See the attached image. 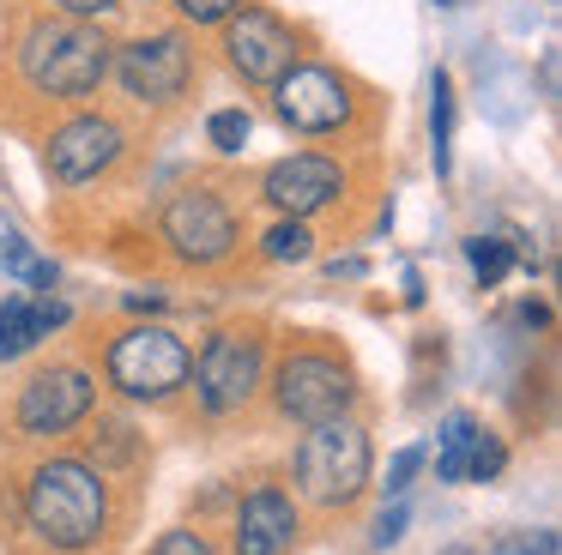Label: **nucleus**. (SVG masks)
Returning <instances> with one entry per match:
<instances>
[{
  "label": "nucleus",
  "instance_id": "f257e3e1",
  "mask_svg": "<svg viewBox=\"0 0 562 555\" xmlns=\"http://www.w3.org/2000/svg\"><path fill=\"white\" fill-rule=\"evenodd\" d=\"M103 483L91 465L79 458H49V465L31 471L25 483V519L43 543L55 550H91L103 537Z\"/></svg>",
  "mask_w": 562,
  "mask_h": 555
},
{
  "label": "nucleus",
  "instance_id": "f03ea898",
  "mask_svg": "<svg viewBox=\"0 0 562 555\" xmlns=\"http://www.w3.org/2000/svg\"><path fill=\"white\" fill-rule=\"evenodd\" d=\"M296 483H303V495L321 507L357 501L363 483H369V434L345 417L308 422L303 446H296Z\"/></svg>",
  "mask_w": 562,
  "mask_h": 555
},
{
  "label": "nucleus",
  "instance_id": "7ed1b4c3",
  "mask_svg": "<svg viewBox=\"0 0 562 555\" xmlns=\"http://www.w3.org/2000/svg\"><path fill=\"white\" fill-rule=\"evenodd\" d=\"M110 72V43L86 24H37L25 36V79L49 97H86Z\"/></svg>",
  "mask_w": 562,
  "mask_h": 555
},
{
  "label": "nucleus",
  "instance_id": "20e7f679",
  "mask_svg": "<svg viewBox=\"0 0 562 555\" xmlns=\"http://www.w3.org/2000/svg\"><path fill=\"white\" fill-rule=\"evenodd\" d=\"M194 356L188 344L170 332V326H134L110 344V381L122 386L127 398H164L188 381Z\"/></svg>",
  "mask_w": 562,
  "mask_h": 555
},
{
  "label": "nucleus",
  "instance_id": "39448f33",
  "mask_svg": "<svg viewBox=\"0 0 562 555\" xmlns=\"http://www.w3.org/2000/svg\"><path fill=\"white\" fill-rule=\"evenodd\" d=\"M194 386L206 410H236L248 405V393L260 386V344L243 332H218L194 362Z\"/></svg>",
  "mask_w": 562,
  "mask_h": 555
},
{
  "label": "nucleus",
  "instance_id": "423d86ee",
  "mask_svg": "<svg viewBox=\"0 0 562 555\" xmlns=\"http://www.w3.org/2000/svg\"><path fill=\"white\" fill-rule=\"evenodd\" d=\"M351 405V374L327 356H291L279 369V410L296 422H327L345 417Z\"/></svg>",
  "mask_w": 562,
  "mask_h": 555
},
{
  "label": "nucleus",
  "instance_id": "0eeeda50",
  "mask_svg": "<svg viewBox=\"0 0 562 555\" xmlns=\"http://www.w3.org/2000/svg\"><path fill=\"white\" fill-rule=\"evenodd\" d=\"M224 48H231V67L243 72V79H255V84H279L284 72H291V31L260 7H236L231 12Z\"/></svg>",
  "mask_w": 562,
  "mask_h": 555
},
{
  "label": "nucleus",
  "instance_id": "6e6552de",
  "mask_svg": "<svg viewBox=\"0 0 562 555\" xmlns=\"http://www.w3.org/2000/svg\"><path fill=\"white\" fill-rule=\"evenodd\" d=\"M115 72H122V84L139 103H170V97H182L194 60H188V48L176 43V36H139V43L122 48Z\"/></svg>",
  "mask_w": 562,
  "mask_h": 555
},
{
  "label": "nucleus",
  "instance_id": "1a4fd4ad",
  "mask_svg": "<svg viewBox=\"0 0 562 555\" xmlns=\"http://www.w3.org/2000/svg\"><path fill=\"white\" fill-rule=\"evenodd\" d=\"M164 236H170V248L182 253V260H224L236 241V217L224 212L212 193H182V200H170V212H164Z\"/></svg>",
  "mask_w": 562,
  "mask_h": 555
},
{
  "label": "nucleus",
  "instance_id": "9d476101",
  "mask_svg": "<svg viewBox=\"0 0 562 555\" xmlns=\"http://www.w3.org/2000/svg\"><path fill=\"white\" fill-rule=\"evenodd\" d=\"M279 115L296 133H333L351 115V97H345V84L327 67H296L279 79Z\"/></svg>",
  "mask_w": 562,
  "mask_h": 555
},
{
  "label": "nucleus",
  "instance_id": "9b49d317",
  "mask_svg": "<svg viewBox=\"0 0 562 555\" xmlns=\"http://www.w3.org/2000/svg\"><path fill=\"white\" fill-rule=\"evenodd\" d=\"M91 398L98 393H91V381L79 369H49L19 393V422H25L31 434H61L91 410Z\"/></svg>",
  "mask_w": 562,
  "mask_h": 555
},
{
  "label": "nucleus",
  "instance_id": "f8f14e48",
  "mask_svg": "<svg viewBox=\"0 0 562 555\" xmlns=\"http://www.w3.org/2000/svg\"><path fill=\"white\" fill-rule=\"evenodd\" d=\"M122 157V127L103 115H79L49 139V175L55 181H91L98 169H110Z\"/></svg>",
  "mask_w": 562,
  "mask_h": 555
},
{
  "label": "nucleus",
  "instance_id": "ddd939ff",
  "mask_svg": "<svg viewBox=\"0 0 562 555\" xmlns=\"http://www.w3.org/2000/svg\"><path fill=\"white\" fill-rule=\"evenodd\" d=\"M339 188H345V175H339V163L333 157H284V163H272L267 169V200L279 205V212H291V217H308V212H321L327 200H339Z\"/></svg>",
  "mask_w": 562,
  "mask_h": 555
},
{
  "label": "nucleus",
  "instance_id": "4468645a",
  "mask_svg": "<svg viewBox=\"0 0 562 555\" xmlns=\"http://www.w3.org/2000/svg\"><path fill=\"white\" fill-rule=\"evenodd\" d=\"M296 537V507L279 489H255L236 513V555H284Z\"/></svg>",
  "mask_w": 562,
  "mask_h": 555
},
{
  "label": "nucleus",
  "instance_id": "2eb2a0df",
  "mask_svg": "<svg viewBox=\"0 0 562 555\" xmlns=\"http://www.w3.org/2000/svg\"><path fill=\"white\" fill-rule=\"evenodd\" d=\"M67 308L61 302H25V296H7L0 302V362L25 356L37 338H49V326H61Z\"/></svg>",
  "mask_w": 562,
  "mask_h": 555
},
{
  "label": "nucleus",
  "instance_id": "dca6fc26",
  "mask_svg": "<svg viewBox=\"0 0 562 555\" xmlns=\"http://www.w3.org/2000/svg\"><path fill=\"white\" fill-rule=\"evenodd\" d=\"M436 441H441V458H436L441 483H465V458H472V446H477V417H465V410L441 417Z\"/></svg>",
  "mask_w": 562,
  "mask_h": 555
},
{
  "label": "nucleus",
  "instance_id": "f3484780",
  "mask_svg": "<svg viewBox=\"0 0 562 555\" xmlns=\"http://www.w3.org/2000/svg\"><path fill=\"white\" fill-rule=\"evenodd\" d=\"M0 272L31 278V284H43V290L55 284V265H43V260H37V248H31V241H25V229H19L7 212H0Z\"/></svg>",
  "mask_w": 562,
  "mask_h": 555
},
{
  "label": "nucleus",
  "instance_id": "a211bd4d",
  "mask_svg": "<svg viewBox=\"0 0 562 555\" xmlns=\"http://www.w3.org/2000/svg\"><path fill=\"white\" fill-rule=\"evenodd\" d=\"M429 139H436V175L453 169V84L448 72L429 79Z\"/></svg>",
  "mask_w": 562,
  "mask_h": 555
},
{
  "label": "nucleus",
  "instance_id": "6ab92c4d",
  "mask_svg": "<svg viewBox=\"0 0 562 555\" xmlns=\"http://www.w3.org/2000/svg\"><path fill=\"white\" fill-rule=\"evenodd\" d=\"M465 260H472V272L484 278V284H496V278L514 265V248L502 236H472L465 241Z\"/></svg>",
  "mask_w": 562,
  "mask_h": 555
},
{
  "label": "nucleus",
  "instance_id": "aec40b11",
  "mask_svg": "<svg viewBox=\"0 0 562 555\" xmlns=\"http://www.w3.org/2000/svg\"><path fill=\"white\" fill-rule=\"evenodd\" d=\"M308 241H315V236L303 229V217H284V224L267 229V253H272V260H303Z\"/></svg>",
  "mask_w": 562,
  "mask_h": 555
},
{
  "label": "nucleus",
  "instance_id": "412c9836",
  "mask_svg": "<svg viewBox=\"0 0 562 555\" xmlns=\"http://www.w3.org/2000/svg\"><path fill=\"white\" fill-rule=\"evenodd\" d=\"M206 133H212V145H218V151H243V139H248V109H218V115L206 121Z\"/></svg>",
  "mask_w": 562,
  "mask_h": 555
},
{
  "label": "nucleus",
  "instance_id": "4be33fe9",
  "mask_svg": "<svg viewBox=\"0 0 562 555\" xmlns=\"http://www.w3.org/2000/svg\"><path fill=\"white\" fill-rule=\"evenodd\" d=\"M502 471V441L496 434H477V446H472V458H465V477H477V483H490Z\"/></svg>",
  "mask_w": 562,
  "mask_h": 555
},
{
  "label": "nucleus",
  "instance_id": "5701e85b",
  "mask_svg": "<svg viewBox=\"0 0 562 555\" xmlns=\"http://www.w3.org/2000/svg\"><path fill=\"white\" fill-rule=\"evenodd\" d=\"M417 465H424V446H405V453H400V458H393V465H387V483H381V489H387L393 501H400V495L412 489Z\"/></svg>",
  "mask_w": 562,
  "mask_h": 555
},
{
  "label": "nucleus",
  "instance_id": "b1692460",
  "mask_svg": "<svg viewBox=\"0 0 562 555\" xmlns=\"http://www.w3.org/2000/svg\"><path fill=\"white\" fill-rule=\"evenodd\" d=\"M496 555H557V531H520V537H502Z\"/></svg>",
  "mask_w": 562,
  "mask_h": 555
},
{
  "label": "nucleus",
  "instance_id": "393cba45",
  "mask_svg": "<svg viewBox=\"0 0 562 555\" xmlns=\"http://www.w3.org/2000/svg\"><path fill=\"white\" fill-rule=\"evenodd\" d=\"M176 7H182L194 24H218V19H231V12L243 7V0H176Z\"/></svg>",
  "mask_w": 562,
  "mask_h": 555
},
{
  "label": "nucleus",
  "instance_id": "a878e982",
  "mask_svg": "<svg viewBox=\"0 0 562 555\" xmlns=\"http://www.w3.org/2000/svg\"><path fill=\"white\" fill-rule=\"evenodd\" d=\"M158 555H212V543L200 537V531H164Z\"/></svg>",
  "mask_w": 562,
  "mask_h": 555
},
{
  "label": "nucleus",
  "instance_id": "bb28decb",
  "mask_svg": "<svg viewBox=\"0 0 562 555\" xmlns=\"http://www.w3.org/2000/svg\"><path fill=\"white\" fill-rule=\"evenodd\" d=\"M400 537H405V501H393L387 513L375 519V537H369V543H375V550H387V543H400Z\"/></svg>",
  "mask_w": 562,
  "mask_h": 555
},
{
  "label": "nucleus",
  "instance_id": "cd10ccee",
  "mask_svg": "<svg viewBox=\"0 0 562 555\" xmlns=\"http://www.w3.org/2000/svg\"><path fill=\"white\" fill-rule=\"evenodd\" d=\"M61 12H74V19H91V12H110L115 0H55Z\"/></svg>",
  "mask_w": 562,
  "mask_h": 555
},
{
  "label": "nucleus",
  "instance_id": "c85d7f7f",
  "mask_svg": "<svg viewBox=\"0 0 562 555\" xmlns=\"http://www.w3.org/2000/svg\"><path fill=\"white\" fill-rule=\"evenodd\" d=\"M441 555H472V550H441Z\"/></svg>",
  "mask_w": 562,
  "mask_h": 555
}]
</instances>
